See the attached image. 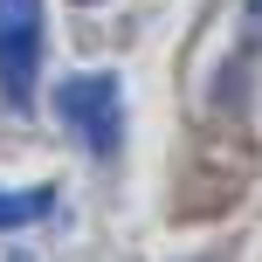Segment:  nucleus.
<instances>
[{"instance_id":"f257e3e1","label":"nucleus","mask_w":262,"mask_h":262,"mask_svg":"<svg viewBox=\"0 0 262 262\" xmlns=\"http://www.w3.org/2000/svg\"><path fill=\"white\" fill-rule=\"evenodd\" d=\"M55 118L76 131L97 159H111L124 145V90H118V76L111 69L104 76H62L55 83Z\"/></svg>"},{"instance_id":"f03ea898","label":"nucleus","mask_w":262,"mask_h":262,"mask_svg":"<svg viewBox=\"0 0 262 262\" xmlns=\"http://www.w3.org/2000/svg\"><path fill=\"white\" fill-rule=\"evenodd\" d=\"M41 0H0V97L14 111L35 104V83H41Z\"/></svg>"},{"instance_id":"7ed1b4c3","label":"nucleus","mask_w":262,"mask_h":262,"mask_svg":"<svg viewBox=\"0 0 262 262\" xmlns=\"http://www.w3.org/2000/svg\"><path fill=\"white\" fill-rule=\"evenodd\" d=\"M41 214H55V186H35V193H0V235H7V228H35Z\"/></svg>"}]
</instances>
